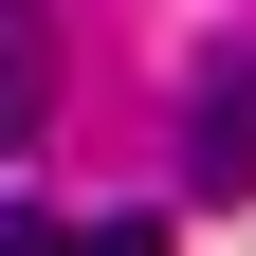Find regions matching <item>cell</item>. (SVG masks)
Masks as SVG:
<instances>
[{
  "mask_svg": "<svg viewBox=\"0 0 256 256\" xmlns=\"http://www.w3.org/2000/svg\"><path fill=\"white\" fill-rule=\"evenodd\" d=\"M0 256H165V238H146V220H92V238H74V220H37V202H0Z\"/></svg>",
  "mask_w": 256,
  "mask_h": 256,
  "instance_id": "3957f363",
  "label": "cell"
},
{
  "mask_svg": "<svg viewBox=\"0 0 256 256\" xmlns=\"http://www.w3.org/2000/svg\"><path fill=\"white\" fill-rule=\"evenodd\" d=\"M55 128V0H0V146Z\"/></svg>",
  "mask_w": 256,
  "mask_h": 256,
  "instance_id": "7a4b0ae2",
  "label": "cell"
},
{
  "mask_svg": "<svg viewBox=\"0 0 256 256\" xmlns=\"http://www.w3.org/2000/svg\"><path fill=\"white\" fill-rule=\"evenodd\" d=\"M183 183H202V202H238V183H256V55H220V74H202V110H183Z\"/></svg>",
  "mask_w": 256,
  "mask_h": 256,
  "instance_id": "6da1fadb",
  "label": "cell"
}]
</instances>
